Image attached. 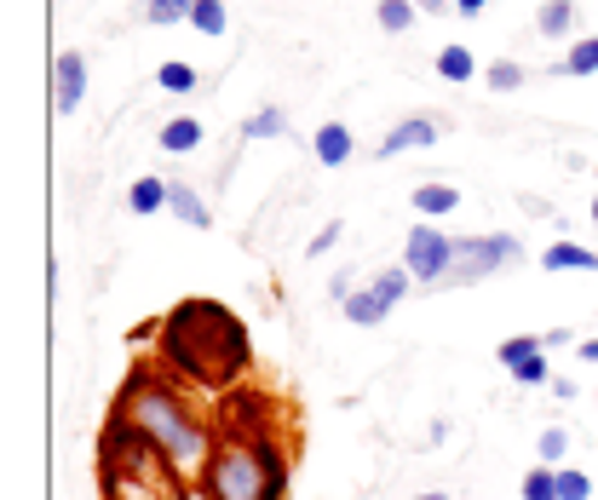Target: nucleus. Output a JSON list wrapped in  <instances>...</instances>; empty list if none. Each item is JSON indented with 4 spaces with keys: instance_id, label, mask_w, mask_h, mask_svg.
Here are the masks:
<instances>
[{
    "instance_id": "nucleus-16",
    "label": "nucleus",
    "mask_w": 598,
    "mask_h": 500,
    "mask_svg": "<svg viewBox=\"0 0 598 500\" xmlns=\"http://www.w3.org/2000/svg\"><path fill=\"white\" fill-rule=\"evenodd\" d=\"M535 29L547 35V41H564L575 29V0H541V12H535Z\"/></svg>"
},
{
    "instance_id": "nucleus-33",
    "label": "nucleus",
    "mask_w": 598,
    "mask_h": 500,
    "mask_svg": "<svg viewBox=\"0 0 598 500\" xmlns=\"http://www.w3.org/2000/svg\"><path fill=\"white\" fill-rule=\"evenodd\" d=\"M582 363H598V339H582Z\"/></svg>"
},
{
    "instance_id": "nucleus-14",
    "label": "nucleus",
    "mask_w": 598,
    "mask_h": 500,
    "mask_svg": "<svg viewBox=\"0 0 598 500\" xmlns=\"http://www.w3.org/2000/svg\"><path fill=\"white\" fill-rule=\"evenodd\" d=\"M162 150L167 155H190V150H202V122L196 115H173V122H162Z\"/></svg>"
},
{
    "instance_id": "nucleus-22",
    "label": "nucleus",
    "mask_w": 598,
    "mask_h": 500,
    "mask_svg": "<svg viewBox=\"0 0 598 500\" xmlns=\"http://www.w3.org/2000/svg\"><path fill=\"white\" fill-rule=\"evenodd\" d=\"M283 133H288V115L276 110V104L271 110H253L248 122H242V138H283Z\"/></svg>"
},
{
    "instance_id": "nucleus-7",
    "label": "nucleus",
    "mask_w": 598,
    "mask_h": 500,
    "mask_svg": "<svg viewBox=\"0 0 598 500\" xmlns=\"http://www.w3.org/2000/svg\"><path fill=\"white\" fill-rule=\"evenodd\" d=\"M437 138H444V122L437 115H409V122H397L386 138H381V162H391V155H403V150H432Z\"/></svg>"
},
{
    "instance_id": "nucleus-12",
    "label": "nucleus",
    "mask_w": 598,
    "mask_h": 500,
    "mask_svg": "<svg viewBox=\"0 0 598 500\" xmlns=\"http://www.w3.org/2000/svg\"><path fill=\"white\" fill-rule=\"evenodd\" d=\"M541 271H598V253L587 248V242H552L547 253H541Z\"/></svg>"
},
{
    "instance_id": "nucleus-18",
    "label": "nucleus",
    "mask_w": 598,
    "mask_h": 500,
    "mask_svg": "<svg viewBox=\"0 0 598 500\" xmlns=\"http://www.w3.org/2000/svg\"><path fill=\"white\" fill-rule=\"evenodd\" d=\"M155 87H162V92H173V98H185V92H196V87H202V75H196L190 64H178V58H167V64L155 70Z\"/></svg>"
},
{
    "instance_id": "nucleus-10",
    "label": "nucleus",
    "mask_w": 598,
    "mask_h": 500,
    "mask_svg": "<svg viewBox=\"0 0 598 500\" xmlns=\"http://www.w3.org/2000/svg\"><path fill=\"white\" fill-rule=\"evenodd\" d=\"M311 150H316V162H323V167H346L351 155H357V138H351L346 122H328V127H316Z\"/></svg>"
},
{
    "instance_id": "nucleus-1",
    "label": "nucleus",
    "mask_w": 598,
    "mask_h": 500,
    "mask_svg": "<svg viewBox=\"0 0 598 500\" xmlns=\"http://www.w3.org/2000/svg\"><path fill=\"white\" fill-rule=\"evenodd\" d=\"M155 363L202 391H225L248 374V323L219 299H178L155 328Z\"/></svg>"
},
{
    "instance_id": "nucleus-11",
    "label": "nucleus",
    "mask_w": 598,
    "mask_h": 500,
    "mask_svg": "<svg viewBox=\"0 0 598 500\" xmlns=\"http://www.w3.org/2000/svg\"><path fill=\"white\" fill-rule=\"evenodd\" d=\"M391 305H397V299H386L381 288H357L351 299H346V323H357V328H381L386 323V316H391Z\"/></svg>"
},
{
    "instance_id": "nucleus-13",
    "label": "nucleus",
    "mask_w": 598,
    "mask_h": 500,
    "mask_svg": "<svg viewBox=\"0 0 598 500\" xmlns=\"http://www.w3.org/2000/svg\"><path fill=\"white\" fill-rule=\"evenodd\" d=\"M454 208H461V190L444 185V178L414 185V213H421V218H444V213H454Z\"/></svg>"
},
{
    "instance_id": "nucleus-31",
    "label": "nucleus",
    "mask_w": 598,
    "mask_h": 500,
    "mask_svg": "<svg viewBox=\"0 0 598 500\" xmlns=\"http://www.w3.org/2000/svg\"><path fill=\"white\" fill-rule=\"evenodd\" d=\"M541 346H547V351H558V346H570V328H552V334H541Z\"/></svg>"
},
{
    "instance_id": "nucleus-23",
    "label": "nucleus",
    "mask_w": 598,
    "mask_h": 500,
    "mask_svg": "<svg viewBox=\"0 0 598 500\" xmlns=\"http://www.w3.org/2000/svg\"><path fill=\"white\" fill-rule=\"evenodd\" d=\"M564 454H570V432L564 426H547L541 437H535V460H541V466H564Z\"/></svg>"
},
{
    "instance_id": "nucleus-35",
    "label": "nucleus",
    "mask_w": 598,
    "mask_h": 500,
    "mask_svg": "<svg viewBox=\"0 0 598 500\" xmlns=\"http://www.w3.org/2000/svg\"><path fill=\"white\" fill-rule=\"evenodd\" d=\"M593 225H598V196H593Z\"/></svg>"
},
{
    "instance_id": "nucleus-9",
    "label": "nucleus",
    "mask_w": 598,
    "mask_h": 500,
    "mask_svg": "<svg viewBox=\"0 0 598 500\" xmlns=\"http://www.w3.org/2000/svg\"><path fill=\"white\" fill-rule=\"evenodd\" d=\"M167 213H178V225H190V230L213 225V208L202 202V190H196V185H185V178H167Z\"/></svg>"
},
{
    "instance_id": "nucleus-6",
    "label": "nucleus",
    "mask_w": 598,
    "mask_h": 500,
    "mask_svg": "<svg viewBox=\"0 0 598 500\" xmlns=\"http://www.w3.org/2000/svg\"><path fill=\"white\" fill-rule=\"evenodd\" d=\"M495 363H501V368L518 379V386H552V363H547L541 334H512V339H501Z\"/></svg>"
},
{
    "instance_id": "nucleus-30",
    "label": "nucleus",
    "mask_w": 598,
    "mask_h": 500,
    "mask_svg": "<svg viewBox=\"0 0 598 500\" xmlns=\"http://www.w3.org/2000/svg\"><path fill=\"white\" fill-rule=\"evenodd\" d=\"M552 397H558V403H570V397H575V379H564V374H552Z\"/></svg>"
},
{
    "instance_id": "nucleus-15",
    "label": "nucleus",
    "mask_w": 598,
    "mask_h": 500,
    "mask_svg": "<svg viewBox=\"0 0 598 500\" xmlns=\"http://www.w3.org/2000/svg\"><path fill=\"white\" fill-rule=\"evenodd\" d=\"M162 208H167V178H133V185H127V213L150 218Z\"/></svg>"
},
{
    "instance_id": "nucleus-27",
    "label": "nucleus",
    "mask_w": 598,
    "mask_h": 500,
    "mask_svg": "<svg viewBox=\"0 0 598 500\" xmlns=\"http://www.w3.org/2000/svg\"><path fill=\"white\" fill-rule=\"evenodd\" d=\"M593 484H587V472H570V466H558V500H587Z\"/></svg>"
},
{
    "instance_id": "nucleus-34",
    "label": "nucleus",
    "mask_w": 598,
    "mask_h": 500,
    "mask_svg": "<svg viewBox=\"0 0 598 500\" xmlns=\"http://www.w3.org/2000/svg\"><path fill=\"white\" fill-rule=\"evenodd\" d=\"M414 500H449V495H444V489H432V495H414Z\"/></svg>"
},
{
    "instance_id": "nucleus-32",
    "label": "nucleus",
    "mask_w": 598,
    "mask_h": 500,
    "mask_svg": "<svg viewBox=\"0 0 598 500\" xmlns=\"http://www.w3.org/2000/svg\"><path fill=\"white\" fill-rule=\"evenodd\" d=\"M449 7H454V12H466V17H477V12L489 7V0H449Z\"/></svg>"
},
{
    "instance_id": "nucleus-19",
    "label": "nucleus",
    "mask_w": 598,
    "mask_h": 500,
    "mask_svg": "<svg viewBox=\"0 0 598 500\" xmlns=\"http://www.w3.org/2000/svg\"><path fill=\"white\" fill-rule=\"evenodd\" d=\"M190 29H202L208 41H219V35L231 29V12H225V0H196V12H190Z\"/></svg>"
},
{
    "instance_id": "nucleus-21",
    "label": "nucleus",
    "mask_w": 598,
    "mask_h": 500,
    "mask_svg": "<svg viewBox=\"0 0 598 500\" xmlns=\"http://www.w3.org/2000/svg\"><path fill=\"white\" fill-rule=\"evenodd\" d=\"M374 17H381L386 35H403L414 17H421V7H414V0H381V7H374Z\"/></svg>"
},
{
    "instance_id": "nucleus-26",
    "label": "nucleus",
    "mask_w": 598,
    "mask_h": 500,
    "mask_svg": "<svg viewBox=\"0 0 598 500\" xmlns=\"http://www.w3.org/2000/svg\"><path fill=\"white\" fill-rule=\"evenodd\" d=\"M564 75H598V35H587V41H575L564 52Z\"/></svg>"
},
{
    "instance_id": "nucleus-3",
    "label": "nucleus",
    "mask_w": 598,
    "mask_h": 500,
    "mask_svg": "<svg viewBox=\"0 0 598 500\" xmlns=\"http://www.w3.org/2000/svg\"><path fill=\"white\" fill-rule=\"evenodd\" d=\"M208 500H288V454L271 432H219L202 466Z\"/></svg>"
},
{
    "instance_id": "nucleus-8",
    "label": "nucleus",
    "mask_w": 598,
    "mask_h": 500,
    "mask_svg": "<svg viewBox=\"0 0 598 500\" xmlns=\"http://www.w3.org/2000/svg\"><path fill=\"white\" fill-rule=\"evenodd\" d=\"M82 98H87V58L82 52H64L52 64V110L58 115H75V110H82Z\"/></svg>"
},
{
    "instance_id": "nucleus-5",
    "label": "nucleus",
    "mask_w": 598,
    "mask_h": 500,
    "mask_svg": "<svg viewBox=\"0 0 598 500\" xmlns=\"http://www.w3.org/2000/svg\"><path fill=\"white\" fill-rule=\"evenodd\" d=\"M403 265H409L414 283L444 288L449 271H454V236H444L437 225H409V236H403Z\"/></svg>"
},
{
    "instance_id": "nucleus-4",
    "label": "nucleus",
    "mask_w": 598,
    "mask_h": 500,
    "mask_svg": "<svg viewBox=\"0 0 598 500\" xmlns=\"http://www.w3.org/2000/svg\"><path fill=\"white\" fill-rule=\"evenodd\" d=\"M524 253L518 248V236L495 230V236H454V271L444 288H466V283H484V276H495L501 265H512V259Z\"/></svg>"
},
{
    "instance_id": "nucleus-24",
    "label": "nucleus",
    "mask_w": 598,
    "mask_h": 500,
    "mask_svg": "<svg viewBox=\"0 0 598 500\" xmlns=\"http://www.w3.org/2000/svg\"><path fill=\"white\" fill-rule=\"evenodd\" d=\"M524 82H530V75H524V64H512V58H501V64L484 70V87H489V92H518Z\"/></svg>"
},
{
    "instance_id": "nucleus-2",
    "label": "nucleus",
    "mask_w": 598,
    "mask_h": 500,
    "mask_svg": "<svg viewBox=\"0 0 598 500\" xmlns=\"http://www.w3.org/2000/svg\"><path fill=\"white\" fill-rule=\"evenodd\" d=\"M115 414L133 420L138 437H145V443L155 449V460H162L167 472L190 477V472L208 466V454H213V426H208V420L196 414L155 368L138 363V368L127 374L122 397H115Z\"/></svg>"
},
{
    "instance_id": "nucleus-28",
    "label": "nucleus",
    "mask_w": 598,
    "mask_h": 500,
    "mask_svg": "<svg viewBox=\"0 0 598 500\" xmlns=\"http://www.w3.org/2000/svg\"><path fill=\"white\" fill-rule=\"evenodd\" d=\"M334 242H340V225H323V230L311 236V248H306V253H311V259H323V253H328Z\"/></svg>"
},
{
    "instance_id": "nucleus-17",
    "label": "nucleus",
    "mask_w": 598,
    "mask_h": 500,
    "mask_svg": "<svg viewBox=\"0 0 598 500\" xmlns=\"http://www.w3.org/2000/svg\"><path fill=\"white\" fill-rule=\"evenodd\" d=\"M437 75L461 87V82H472V75H477V58H472L461 41H454V47H444V52H437Z\"/></svg>"
},
{
    "instance_id": "nucleus-20",
    "label": "nucleus",
    "mask_w": 598,
    "mask_h": 500,
    "mask_svg": "<svg viewBox=\"0 0 598 500\" xmlns=\"http://www.w3.org/2000/svg\"><path fill=\"white\" fill-rule=\"evenodd\" d=\"M196 0H145V17L155 29H173V24H190Z\"/></svg>"
},
{
    "instance_id": "nucleus-29",
    "label": "nucleus",
    "mask_w": 598,
    "mask_h": 500,
    "mask_svg": "<svg viewBox=\"0 0 598 500\" xmlns=\"http://www.w3.org/2000/svg\"><path fill=\"white\" fill-rule=\"evenodd\" d=\"M328 293H334V299H340V305H346V299H351L357 288H351V276H346V271H334V276H328Z\"/></svg>"
},
{
    "instance_id": "nucleus-25",
    "label": "nucleus",
    "mask_w": 598,
    "mask_h": 500,
    "mask_svg": "<svg viewBox=\"0 0 598 500\" xmlns=\"http://www.w3.org/2000/svg\"><path fill=\"white\" fill-rule=\"evenodd\" d=\"M524 500H558V466H535L524 472Z\"/></svg>"
}]
</instances>
